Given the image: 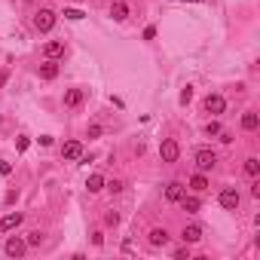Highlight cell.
Masks as SVG:
<instances>
[{
	"label": "cell",
	"instance_id": "6da1fadb",
	"mask_svg": "<svg viewBox=\"0 0 260 260\" xmlns=\"http://www.w3.org/2000/svg\"><path fill=\"white\" fill-rule=\"evenodd\" d=\"M193 162H196L199 172H211V168L218 165V153L208 150V147H199V150L193 153Z\"/></svg>",
	"mask_w": 260,
	"mask_h": 260
},
{
	"label": "cell",
	"instance_id": "7a4b0ae2",
	"mask_svg": "<svg viewBox=\"0 0 260 260\" xmlns=\"http://www.w3.org/2000/svg\"><path fill=\"white\" fill-rule=\"evenodd\" d=\"M55 19H59V16H55L52 9L43 6V9H37V16H34V28L46 34V31H52V28H55Z\"/></svg>",
	"mask_w": 260,
	"mask_h": 260
},
{
	"label": "cell",
	"instance_id": "5bb4252c",
	"mask_svg": "<svg viewBox=\"0 0 260 260\" xmlns=\"http://www.w3.org/2000/svg\"><path fill=\"white\" fill-rule=\"evenodd\" d=\"M184 193H187V190H184V184H178V180L165 187V199L168 202H180V199H184Z\"/></svg>",
	"mask_w": 260,
	"mask_h": 260
},
{
	"label": "cell",
	"instance_id": "2e32d148",
	"mask_svg": "<svg viewBox=\"0 0 260 260\" xmlns=\"http://www.w3.org/2000/svg\"><path fill=\"white\" fill-rule=\"evenodd\" d=\"M40 77H43V80H55V77H59V64H55V61L49 59L46 64L40 67Z\"/></svg>",
	"mask_w": 260,
	"mask_h": 260
},
{
	"label": "cell",
	"instance_id": "e0dca14e",
	"mask_svg": "<svg viewBox=\"0 0 260 260\" xmlns=\"http://www.w3.org/2000/svg\"><path fill=\"white\" fill-rule=\"evenodd\" d=\"M190 187H193L196 193H202V190H208V178H205V172H199V175H193V178H190Z\"/></svg>",
	"mask_w": 260,
	"mask_h": 260
},
{
	"label": "cell",
	"instance_id": "f546056e",
	"mask_svg": "<svg viewBox=\"0 0 260 260\" xmlns=\"http://www.w3.org/2000/svg\"><path fill=\"white\" fill-rule=\"evenodd\" d=\"M101 135V126H89V138H98Z\"/></svg>",
	"mask_w": 260,
	"mask_h": 260
},
{
	"label": "cell",
	"instance_id": "d6986e66",
	"mask_svg": "<svg viewBox=\"0 0 260 260\" xmlns=\"http://www.w3.org/2000/svg\"><path fill=\"white\" fill-rule=\"evenodd\" d=\"M245 175H251V178L260 175V160H257V156H248V160H245Z\"/></svg>",
	"mask_w": 260,
	"mask_h": 260
},
{
	"label": "cell",
	"instance_id": "ba28073f",
	"mask_svg": "<svg viewBox=\"0 0 260 260\" xmlns=\"http://www.w3.org/2000/svg\"><path fill=\"white\" fill-rule=\"evenodd\" d=\"M25 251H28V242H25V239H19V236L6 239V254H9V257H21Z\"/></svg>",
	"mask_w": 260,
	"mask_h": 260
},
{
	"label": "cell",
	"instance_id": "1f68e13d",
	"mask_svg": "<svg viewBox=\"0 0 260 260\" xmlns=\"http://www.w3.org/2000/svg\"><path fill=\"white\" fill-rule=\"evenodd\" d=\"M6 80H9V71H0V89L6 86Z\"/></svg>",
	"mask_w": 260,
	"mask_h": 260
},
{
	"label": "cell",
	"instance_id": "30bf717a",
	"mask_svg": "<svg viewBox=\"0 0 260 260\" xmlns=\"http://www.w3.org/2000/svg\"><path fill=\"white\" fill-rule=\"evenodd\" d=\"M43 55H46V59H61V55H64V43L61 40H49L46 43V46H43Z\"/></svg>",
	"mask_w": 260,
	"mask_h": 260
},
{
	"label": "cell",
	"instance_id": "44dd1931",
	"mask_svg": "<svg viewBox=\"0 0 260 260\" xmlns=\"http://www.w3.org/2000/svg\"><path fill=\"white\" fill-rule=\"evenodd\" d=\"M28 248H40V242H43V233H28Z\"/></svg>",
	"mask_w": 260,
	"mask_h": 260
},
{
	"label": "cell",
	"instance_id": "4316f807",
	"mask_svg": "<svg viewBox=\"0 0 260 260\" xmlns=\"http://www.w3.org/2000/svg\"><path fill=\"white\" fill-rule=\"evenodd\" d=\"M0 175H13V165H9L6 160H0Z\"/></svg>",
	"mask_w": 260,
	"mask_h": 260
},
{
	"label": "cell",
	"instance_id": "8fae6325",
	"mask_svg": "<svg viewBox=\"0 0 260 260\" xmlns=\"http://www.w3.org/2000/svg\"><path fill=\"white\" fill-rule=\"evenodd\" d=\"M61 156H64V160H80V156H83V144L80 141H67L61 147Z\"/></svg>",
	"mask_w": 260,
	"mask_h": 260
},
{
	"label": "cell",
	"instance_id": "484cf974",
	"mask_svg": "<svg viewBox=\"0 0 260 260\" xmlns=\"http://www.w3.org/2000/svg\"><path fill=\"white\" fill-rule=\"evenodd\" d=\"M190 98H193V89H184V92H180V104H190Z\"/></svg>",
	"mask_w": 260,
	"mask_h": 260
},
{
	"label": "cell",
	"instance_id": "4fadbf2b",
	"mask_svg": "<svg viewBox=\"0 0 260 260\" xmlns=\"http://www.w3.org/2000/svg\"><path fill=\"white\" fill-rule=\"evenodd\" d=\"M110 3H114V6H110V16H114L117 21L129 19V3H122V0H110Z\"/></svg>",
	"mask_w": 260,
	"mask_h": 260
},
{
	"label": "cell",
	"instance_id": "9c48e42d",
	"mask_svg": "<svg viewBox=\"0 0 260 260\" xmlns=\"http://www.w3.org/2000/svg\"><path fill=\"white\" fill-rule=\"evenodd\" d=\"M86 101V89H67L64 92V107H80Z\"/></svg>",
	"mask_w": 260,
	"mask_h": 260
},
{
	"label": "cell",
	"instance_id": "ac0fdd59",
	"mask_svg": "<svg viewBox=\"0 0 260 260\" xmlns=\"http://www.w3.org/2000/svg\"><path fill=\"white\" fill-rule=\"evenodd\" d=\"M180 205H184V211H190V214H196V211H199V205H202V202H199L196 196H187V193H184V199H180Z\"/></svg>",
	"mask_w": 260,
	"mask_h": 260
},
{
	"label": "cell",
	"instance_id": "d6a6232c",
	"mask_svg": "<svg viewBox=\"0 0 260 260\" xmlns=\"http://www.w3.org/2000/svg\"><path fill=\"white\" fill-rule=\"evenodd\" d=\"M180 3H199V0H180Z\"/></svg>",
	"mask_w": 260,
	"mask_h": 260
},
{
	"label": "cell",
	"instance_id": "cb8c5ba5",
	"mask_svg": "<svg viewBox=\"0 0 260 260\" xmlns=\"http://www.w3.org/2000/svg\"><path fill=\"white\" fill-rule=\"evenodd\" d=\"M104 223H107V227H117V223H120V214H117V211H107V214H104Z\"/></svg>",
	"mask_w": 260,
	"mask_h": 260
},
{
	"label": "cell",
	"instance_id": "d4e9b609",
	"mask_svg": "<svg viewBox=\"0 0 260 260\" xmlns=\"http://www.w3.org/2000/svg\"><path fill=\"white\" fill-rule=\"evenodd\" d=\"M175 260H190V248H178V251H175Z\"/></svg>",
	"mask_w": 260,
	"mask_h": 260
},
{
	"label": "cell",
	"instance_id": "52a82bcc",
	"mask_svg": "<svg viewBox=\"0 0 260 260\" xmlns=\"http://www.w3.org/2000/svg\"><path fill=\"white\" fill-rule=\"evenodd\" d=\"M147 242H150L153 248H165V245H168V230H165V227L150 230V233H147Z\"/></svg>",
	"mask_w": 260,
	"mask_h": 260
},
{
	"label": "cell",
	"instance_id": "f1b7e54d",
	"mask_svg": "<svg viewBox=\"0 0 260 260\" xmlns=\"http://www.w3.org/2000/svg\"><path fill=\"white\" fill-rule=\"evenodd\" d=\"M107 187H110V193H120V190H122V180H110Z\"/></svg>",
	"mask_w": 260,
	"mask_h": 260
},
{
	"label": "cell",
	"instance_id": "277c9868",
	"mask_svg": "<svg viewBox=\"0 0 260 260\" xmlns=\"http://www.w3.org/2000/svg\"><path fill=\"white\" fill-rule=\"evenodd\" d=\"M160 156H162V162H178V156H180V147L175 138H165L160 144Z\"/></svg>",
	"mask_w": 260,
	"mask_h": 260
},
{
	"label": "cell",
	"instance_id": "9a60e30c",
	"mask_svg": "<svg viewBox=\"0 0 260 260\" xmlns=\"http://www.w3.org/2000/svg\"><path fill=\"white\" fill-rule=\"evenodd\" d=\"M257 126H260L257 114H254V110H248V114L242 117V129H245V132H257Z\"/></svg>",
	"mask_w": 260,
	"mask_h": 260
},
{
	"label": "cell",
	"instance_id": "5b68a950",
	"mask_svg": "<svg viewBox=\"0 0 260 260\" xmlns=\"http://www.w3.org/2000/svg\"><path fill=\"white\" fill-rule=\"evenodd\" d=\"M202 107H205V114H223V110H227V98L214 92V95H208L202 101Z\"/></svg>",
	"mask_w": 260,
	"mask_h": 260
},
{
	"label": "cell",
	"instance_id": "603a6c76",
	"mask_svg": "<svg viewBox=\"0 0 260 260\" xmlns=\"http://www.w3.org/2000/svg\"><path fill=\"white\" fill-rule=\"evenodd\" d=\"M28 147H31V141L25 138V135H19V138H16V150H19V153H25Z\"/></svg>",
	"mask_w": 260,
	"mask_h": 260
},
{
	"label": "cell",
	"instance_id": "7402d4cb",
	"mask_svg": "<svg viewBox=\"0 0 260 260\" xmlns=\"http://www.w3.org/2000/svg\"><path fill=\"white\" fill-rule=\"evenodd\" d=\"M61 16H64V19H71V21H80V19H83L86 13H83V9H64Z\"/></svg>",
	"mask_w": 260,
	"mask_h": 260
},
{
	"label": "cell",
	"instance_id": "83f0119b",
	"mask_svg": "<svg viewBox=\"0 0 260 260\" xmlns=\"http://www.w3.org/2000/svg\"><path fill=\"white\" fill-rule=\"evenodd\" d=\"M205 132H208V135H218V132H220V126H218V122H214V120H211V122H208V126H205Z\"/></svg>",
	"mask_w": 260,
	"mask_h": 260
},
{
	"label": "cell",
	"instance_id": "7c38bea8",
	"mask_svg": "<svg viewBox=\"0 0 260 260\" xmlns=\"http://www.w3.org/2000/svg\"><path fill=\"white\" fill-rule=\"evenodd\" d=\"M180 239H184V245H196V242H202V227H184V233H180Z\"/></svg>",
	"mask_w": 260,
	"mask_h": 260
},
{
	"label": "cell",
	"instance_id": "3957f363",
	"mask_svg": "<svg viewBox=\"0 0 260 260\" xmlns=\"http://www.w3.org/2000/svg\"><path fill=\"white\" fill-rule=\"evenodd\" d=\"M218 202H220V208L236 211V208H239V202H242V196H239V190H236V187H227V190H220Z\"/></svg>",
	"mask_w": 260,
	"mask_h": 260
},
{
	"label": "cell",
	"instance_id": "8992f818",
	"mask_svg": "<svg viewBox=\"0 0 260 260\" xmlns=\"http://www.w3.org/2000/svg\"><path fill=\"white\" fill-rule=\"evenodd\" d=\"M21 220H25V214H21V211L3 214V218H0V233H9V230H16V227H19Z\"/></svg>",
	"mask_w": 260,
	"mask_h": 260
},
{
	"label": "cell",
	"instance_id": "ffe728a7",
	"mask_svg": "<svg viewBox=\"0 0 260 260\" xmlns=\"http://www.w3.org/2000/svg\"><path fill=\"white\" fill-rule=\"evenodd\" d=\"M86 187H89V193H98V190H104V178H101V175H89Z\"/></svg>",
	"mask_w": 260,
	"mask_h": 260
},
{
	"label": "cell",
	"instance_id": "4dcf8cb0",
	"mask_svg": "<svg viewBox=\"0 0 260 260\" xmlns=\"http://www.w3.org/2000/svg\"><path fill=\"white\" fill-rule=\"evenodd\" d=\"M92 245H104V236H101V233H92Z\"/></svg>",
	"mask_w": 260,
	"mask_h": 260
}]
</instances>
